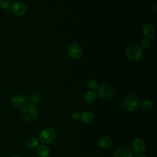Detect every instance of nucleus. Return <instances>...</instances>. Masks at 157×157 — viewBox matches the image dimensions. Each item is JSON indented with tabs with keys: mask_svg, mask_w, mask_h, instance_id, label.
<instances>
[{
	"mask_svg": "<svg viewBox=\"0 0 157 157\" xmlns=\"http://www.w3.org/2000/svg\"><path fill=\"white\" fill-rule=\"evenodd\" d=\"M124 53L126 56L132 61H138L143 56L142 49L137 44H132L128 46L124 51Z\"/></svg>",
	"mask_w": 157,
	"mask_h": 157,
	"instance_id": "obj_1",
	"label": "nucleus"
},
{
	"mask_svg": "<svg viewBox=\"0 0 157 157\" xmlns=\"http://www.w3.org/2000/svg\"><path fill=\"white\" fill-rule=\"evenodd\" d=\"M22 115L25 120L29 122L33 121L38 116V110L34 104H28L22 109Z\"/></svg>",
	"mask_w": 157,
	"mask_h": 157,
	"instance_id": "obj_2",
	"label": "nucleus"
},
{
	"mask_svg": "<svg viewBox=\"0 0 157 157\" xmlns=\"http://www.w3.org/2000/svg\"><path fill=\"white\" fill-rule=\"evenodd\" d=\"M140 99L135 94H130L126 98L123 102L124 109L129 112L136 111L140 106Z\"/></svg>",
	"mask_w": 157,
	"mask_h": 157,
	"instance_id": "obj_3",
	"label": "nucleus"
},
{
	"mask_svg": "<svg viewBox=\"0 0 157 157\" xmlns=\"http://www.w3.org/2000/svg\"><path fill=\"white\" fill-rule=\"evenodd\" d=\"M56 137L55 131L51 128H47L43 129L39 134V140L45 144L52 143Z\"/></svg>",
	"mask_w": 157,
	"mask_h": 157,
	"instance_id": "obj_4",
	"label": "nucleus"
},
{
	"mask_svg": "<svg viewBox=\"0 0 157 157\" xmlns=\"http://www.w3.org/2000/svg\"><path fill=\"white\" fill-rule=\"evenodd\" d=\"M97 94L102 99H109L113 94V88L107 84H103L97 88Z\"/></svg>",
	"mask_w": 157,
	"mask_h": 157,
	"instance_id": "obj_5",
	"label": "nucleus"
},
{
	"mask_svg": "<svg viewBox=\"0 0 157 157\" xmlns=\"http://www.w3.org/2000/svg\"><path fill=\"white\" fill-rule=\"evenodd\" d=\"M133 151L128 145H123L115 150L113 153V157H133Z\"/></svg>",
	"mask_w": 157,
	"mask_h": 157,
	"instance_id": "obj_6",
	"label": "nucleus"
},
{
	"mask_svg": "<svg viewBox=\"0 0 157 157\" xmlns=\"http://www.w3.org/2000/svg\"><path fill=\"white\" fill-rule=\"evenodd\" d=\"M67 52L69 56L74 59H79L83 55L82 47L77 44H74L67 47Z\"/></svg>",
	"mask_w": 157,
	"mask_h": 157,
	"instance_id": "obj_7",
	"label": "nucleus"
},
{
	"mask_svg": "<svg viewBox=\"0 0 157 157\" xmlns=\"http://www.w3.org/2000/svg\"><path fill=\"white\" fill-rule=\"evenodd\" d=\"M26 6L21 1H15L11 6V11L17 16H23L26 12Z\"/></svg>",
	"mask_w": 157,
	"mask_h": 157,
	"instance_id": "obj_8",
	"label": "nucleus"
},
{
	"mask_svg": "<svg viewBox=\"0 0 157 157\" xmlns=\"http://www.w3.org/2000/svg\"><path fill=\"white\" fill-rule=\"evenodd\" d=\"M146 144L144 140L140 137L136 138L132 144V150L137 154H142L145 150Z\"/></svg>",
	"mask_w": 157,
	"mask_h": 157,
	"instance_id": "obj_9",
	"label": "nucleus"
},
{
	"mask_svg": "<svg viewBox=\"0 0 157 157\" xmlns=\"http://www.w3.org/2000/svg\"><path fill=\"white\" fill-rule=\"evenodd\" d=\"M142 34L147 39H152L155 34V29L152 25L146 23L142 28Z\"/></svg>",
	"mask_w": 157,
	"mask_h": 157,
	"instance_id": "obj_10",
	"label": "nucleus"
},
{
	"mask_svg": "<svg viewBox=\"0 0 157 157\" xmlns=\"http://www.w3.org/2000/svg\"><path fill=\"white\" fill-rule=\"evenodd\" d=\"M12 104L16 108H21L26 104V99L21 95H15L12 98Z\"/></svg>",
	"mask_w": 157,
	"mask_h": 157,
	"instance_id": "obj_11",
	"label": "nucleus"
},
{
	"mask_svg": "<svg viewBox=\"0 0 157 157\" xmlns=\"http://www.w3.org/2000/svg\"><path fill=\"white\" fill-rule=\"evenodd\" d=\"M36 153L39 157H47L50 154V148L45 145H40L37 147Z\"/></svg>",
	"mask_w": 157,
	"mask_h": 157,
	"instance_id": "obj_12",
	"label": "nucleus"
},
{
	"mask_svg": "<svg viewBox=\"0 0 157 157\" xmlns=\"http://www.w3.org/2000/svg\"><path fill=\"white\" fill-rule=\"evenodd\" d=\"M80 119L85 124H90L94 120V116L93 113L89 111L84 112L80 116Z\"/></svg>",
	"mask_w": 157,
	"mask_h": 157,
	"instance_id": "obj_13",
	"label": "nucleus"
},
{
	"mask_svg": "<svg viewBox=\"0 0 157 157\" xmlns=\"http://www.w3.org/2000/svg\"><path fill=\"white\" fill-rule=\"evenodd\" d=\"M99 144V146L102 148H109L112 145V140L108 136H104L100 139Z\"/></svg>",
	"mask_w": 157,
	"mask_h": 157,
	"instance_id": "obj_14",
	"label": "nucleus"
},
{
	"mask_svg": "<svg viewBox=\"0 0 157 157\" xmlns=\"http://www.w3.org/2000/svg\"><path fill=\"white\" fill-rule=\"evenodd\" d=\"M84 98L86 102L91 104L96 101L97 98V94L93 91H88L85 93Z\"/></svg>",
	"mask_w": 157,
	"mask_h": 157,
	"instance_id": "obj_15",
	"label": "nucleus"
},
{
	"mask_svg": "<svg viewBox=\"0 0 157 157\" xmlns=\"http://www.w3.org/2000/svg\"><path fill=\"white\" fill-rule=\"evenodd\" d=\"M39 144V139L36 137H29L26 141V145L29 148H34Z\"/></svg>",
	"mask_w": 157,
	"mask_h": 157,
	"instance_id": "obj_16",
	"label": "nucleus"
},
{
	"mask_svg": "<svg viewBox=\"0 0 157 157\" xmlns=\"http://www.w3.org/2000/svg\"><path fill=\"white\" fill-rule=\"evenodd\" d=\"M140 107L143 110H149L152 109L153 106V103L149 99H145L140 104Z\"/></svg>",
	"mask_w": 157,
	"mask_h": 157,
	"instance_id": "obj_17",
	"label": "nucleus"
},
{
	"mask_svg": "<svg viewBox=\"0 0 157 157\" xmlns=\"http://www.w3.org/2000/svg\"><path fill=\"white\" fill-rule=\"evenodd\" d=\"M29 100H30V102H32L31 104H37L38 103H39L41 101V96L40 95L37 93H33L30 98H29Z\"/></svg>",
	"mask_w": 157,
	"mask_h": 157,
	"instance_id": "obj_18",
	"label": "nucleus"
},
{
	"mask_svg": "<svg viewBox=\"0 0 157 157\" xmlns=\"http://www.w3.org/2000/svg\"><path fill=\"white\" fill-rule=\"evenodd\" d=\"M87 86L92 91L95 90H97V88H98V83L96 80L94 79H91L88 81Z\"/></svg>",
	"mask_w": 157,
	"mask_h": 157,
	"instance_id": "obj_19",
	"label": "nucleus"
},
{
	"mask_svg": "<svg viewBox=\"0 0 157 157\" xmlns=\"http://www.w3.org/2000/svg\"><path fill=\"white\" fill-rule=\"evenodd\" d=\"M139 46L141 47L142 49V48L146 49L149 48V47L150 46V42L148 39H143L140 41Z\"/></svg>",
	"mask_w": 157,
	"mask_h": 157,
	"instance_id": "obj_20",
	"label": "nucleus"
},
{
	"mask_svg": "<svg viewBox=\"0 0 157 157\" xmlns=\"http://www.w3.org/2000/svg\"><path fill=\"white\" fill-rule=\"evenodd\" d=\"M10 6L9 0H0V7L3 9H7Z\"/></svg>",
	"mask_w": 157,
	"mask_h": 157,
	"instance_id": "obj_21",
	"label": "nucleus"
},
{
	"mask_svg": "<svg viewBox=\"0 0 157 157\" xmlns=\"http://www.w3.org/2000/svg\"><path fill=\"white\" fill-rule=\"evenodd\" d=\"M80 116H81V115L78 112H74L71 114L72 119L74 120H75V121H77V120H80Z\"/></svg>",
	"mask_w": 157,
	"mask_h": 157,
	"instance_id": "obj_22",
	"label": "nucleus"
},
{
	"mask_svg": "<svg viewBox=\"0 0 157 157\" xmlns=\"http://www.w3.org/2000/svg\"><path fill=\"white\" fill-rule=\"evenodd\" d=\"M135 157H147L146 155H144V154H139L138 155H137L136 156H135Z\"/></svg>",
	"mask_w": 157,
	"mask_h": 157,
	"instance_id": "obj_23",
	"label": "nucleus"
},
{
	"mask_svg": "<svg viewBox=\"0 0 157 157\" xmlns=\"http://www.w3.org/2000/svg\"><path fill=\"white\" fill-rule=\"evenodd\" d=\"M12 157H20V156H17V155H14V156H12Z\"/></svg>",
	"mask_w": 157,
	"mask_h": 157,
	"instance_id": "obj_24",
	"label": "nucleus"
}]
</instances>
